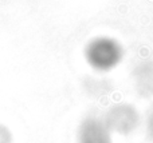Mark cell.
Here are the masks:
<instances>
[{
    "mask_svg": "<svg viewBox=\"0 0 153 143\" xmlns=\"http://www.w3.org/2000/svg\"><path fill=\"white\" fill-rule=\"evenodd\" d=\"M141 122L138 111L133 106L129 104H117L107 110L104 123L110 133L129 135L138 127Z\"/></svg>",
    "mask_w": 153,
    "mask_h": 143,
    "instance_id": "6da1fadb",
    "label": "cell"
},
{
    "mask_svg": "<svg viewBox=\"0 0 153 143\" xmlns=\"http://www.w3.org/2000/svg\"><path fill=\"white\" fill-rule=\"evenodd\" d=\"M0 143H14V134L3 123H0Z\"/></svg>",
    "mask_w": 153,
    "mask_h": 143,
    "instance_id": "3957f363",
    "label": "cell"
},
{
    "mask_svg": "<svg viewBox=\"0 0 153 143\" xmlns=\"http://www.w3.org/2000/svg\"><path fill=\"white\" fill-rule=\"evenodd\" d=\"M110 131L104 120L86 118L79 126L78 142L79 143H111Z\"/></svg>",
    "mask_w": 153,
    "mask_h": 143,
    "instance_id": "7a4b0ae2",
    "label": "cell"
},
{
    "mask_svg": "<svg viewBox=\"0 0 153 143\" xmlns=\"http://www.w3.org/2000/svg\"><path fill=\"white\" fill-rule=\"evenodd\" d=\"M146 134L150 138V140H153V112L149 115L148 120H146Z\"/></svg>",
    "mask_w": 153,
    "mask_h": 143,
    "instance_id": "277c9868",
    "label": "cell"
}]
</instances>
